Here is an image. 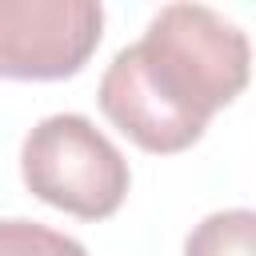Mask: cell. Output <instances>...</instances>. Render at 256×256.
Listing matches in <instances>:
<instances>
[{
  "label": "cell",
  "instance_id": "obj_1",
  "mask_svg": "<svg viewBox=\"0 0 256 256\" xmlns=\"http://www.w3.org/2000/svg\"><path fill=\"white\" fill-rule=\"evenodd\" d=\"M252 80L248 36L204 4H164L100 76V112L144 152L192 148Z\"/></svg>",
  "mask_w": 256,
  "mask_h": 256
},
{
  "label": "cell",
  "instance_id": "obj_2",
  "mask_svg": "<svg viewBox=\"0 0 256 256\" xmlns=\"http://www.w3.org/2000/svg\"><path fill=\"white\" fill-rule=\"evenodd\" d=\"M20 176L36 200L80 220L116 216L132 184L124 152L80 112L32 124L20 144Z\"/></svg>",
  "mask_w": 256,
  "mask_h": 256
},
{
  "label": "cell",
  "instance_id": "obj_3",
  "mask_svg": "<svg viewBox=\"0 0 256 256\" xmlns=\"http://www.w3.org/2000/svg\"><path fill=\"white\" fill-rule=\"evenodd\" d=\"M104 36L96 0H0V76L68 80Z\"/></svg>",
  "mask_w": 256,
  "mask_h": 256
},
{
  "label": "cell",
  "instance_id": "obj_4",
  "mask_svg": "<svg viewBox=\"0 0 256 256\" xmlns=\"http://www.w3.org/2000/svg\"><path fill=\"white\" fill-rule=\"evenodd\" d=\"M184 256H256V212L224 208L204 216L188 232Z\"/></svg>",
  "mask_w": 256,
  "mask_h": 256
},
{
  "label": "cell",
  "instance_id": "obj_5",
  "mask_svg": "<svg viewBox=\"0 0 256 256\" xmlns=\"http://www.w3.org/2000/svg\"><path fill=\"white\" fill-rule=\"evenodd\" d=\"M0 256H88V248L56 228L12 216L0 220Z\"/></svg>",
  "mask_w": 256,
  "mask_h": 256
}]
</instances>
